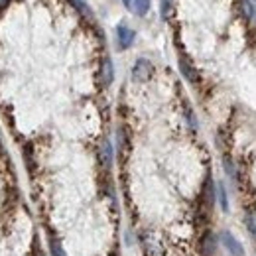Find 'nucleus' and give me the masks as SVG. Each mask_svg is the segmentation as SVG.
I'll list each match as a JSON object with an SVG mask.
<instances>
[{"label": "nucleus", "mask_w": 256, "mask_h": 256, "mask_svg": "<svg viewBox=\"0 0 256 256\" xmlns=\"http://www.w3.org/2000/svg\"><path fill=\"white\" fill-rule=\"evenodd\" d=\"M98 158H100L104 168H110V164H112V148H110V142H108V140H104V142L100 144Z\"/></svg>", "instance_id": "7"}, {"label": "nucleus", "mask_w": 256, "mask_h": 256, "mask_svg": "<svg viewBox=\"0 0 256 256\" xmlns=\"http://www.w3.org/2000/svg\"><path fill=\"white\" fill-rule=\"evenodd\" d=\"M180 71H182V75L190 81V83H199V75H197V71L193 69V65L186 60V58H180Z\"/></svg>", "instance_id": "5"}, {"label": "nucleus", "mask_w": 256, "mask_h": 256, "mask_svg": "<svg viewBox=\"0 0 256 256\" xmlns=\"http://www.w3.org/2000/svg\"><path fill=\"white\" fill-rule=\"evenodd\" d=\"M132 10L138 16H146L150 10V0H132Z\"/></svg>", "instance_id": "9"}, {"label": "nucleus", "mask_w": 256, "mask_h": 256, "mask_svg": "<svg viewBox=\"0 0 256 256\" xmlns=\"http://www.w3.org/2000/svg\"><path fill=\"white\" fill-rule=\"evenodd\" d=\"M71 4L83 14V16H91V10H89V6H87V2L85 0H71Z\"/></svg>", "instance_id": "10"}, {"label": "nucleus", "mask_w": 256, "mask_h": 256, "mask_svg": "<svg viewBox=\"0 0 256 256\" xmlns=\"http://www.w3.org/2000/svg\"><path fill=\"white\" fill-rule=\"evenodd\" d=\"M246 226H248L250 234L256 238V213H248L246 215Z\"/></svg>", "instance_id": "13"}, {"label": "nucleus", "mask_w": 256, "mask_h": 256, "mask_svg": "<svg viewBox=\"0 0 256 256\" xmlns=\"http://www.w3.org/2000/svg\"><path fill=\"white\" fill-rule=\"evenodd\" d=\"M219 203H221L223 211H226V209H228V205H226V193H224L223 186H219Z\"/></svg>", "instance_id": "14"}, {"label": "nucleus", "mask_w": 256, "mask_h": 256, "mask_svg": "<svg viewBox=\"0 0 256 256\" xmlns=\"http://www.w3.org/2000/svg\"><path fill=\"white\" fill-rule=\"evenodd\" d=\"M203 201H205L207 207H211L215 203V186H213L211 178H207V182L203 186Z\"/></svg>", "instance_id": "8"}, {"label": "nucleus", "mask_w": 256, "mask_h": 256, "mask_svg": "<svg viewBox=\"0 0 256 256\" xmlns=\"http://www.w3.org/2000/svg\"><path fill=\"white\" fill-rule=\"evenodd\" d=\"M224 170H226V174H228V176H232V178H236V172H234V166H232V160H228V158H224Z\"/></svg>", "instance_id": "15"}, {"label": "nucleus", "mask_w": 256, "mask_h": 256, "mask_svg": "<svg viewBox=\"0 0 256 256\" xmlns=\"http://www.w3.org/2000/svg\"><path fill=\"white\" fill-rule=\"evenodd\" d=\"M217 252V236L213 232H205L201 238V254L203 256H215Z\"/></svg>", "instance_id": "3"}, {"label": "nucleus", "mask_w": 256, "mask_h": 256, "mask_svg": "<svg viewBox=\"0 0 256 256\" xmlns=\"http://www.w3.org/2000/svg\"><path fill=\"white\" fill-rule=\"evenodd\" d=\"M221 242H223V246L226 248V252L230 256H244V248H242L240 240H238L232 232L223 230V232H221Z\"/></svg>", "instance_id": "1"}, {"label": "nucleus", "mask_w": 256, "mask_h": 256, "mask_svg": "<svg viewBox=\"0 0 256 256\" xmlns=\"http://www.w3.org/2000/svg\"><path fill=\"white\" fill-rule=\"evenodd\" d=\"M112 77H114V69H112V62L108 58H104L102 67H100V81L104 87H108L112 83Z\"/></svg>", "instance_id": "6"}, {"label": "nucleus", "mask_w": 256, "mask_h": 256, "mask_svg": "<svg viewBox=\"0 0 256 256\" xmlns=\"http://www.w3.org/2000/svg\"><path fill=\"white\" fill-rule=\"evenodd\" d=\"M172 4H174V0H162L160 14H162V18H164V20H168V18H170V14H172Z\"/></svg>", "instance_id": "12"}, {"label": "nucleus", "mask_w": 256, "mask_h": 256, "mask_svg": "<svg viewBox=\"0 0 256 256\" xmlns=\"http://www.w3.org/2000/svg\"><path fill=\"white\" fill-rule=\"evenodd\" d=\"M152 71H154V67L148 60H138L132 67V79L144 83V81H148L152 77Z\"/></svg>", "instance_id": "2"}, {"label": "nucleus", "mask_w": 256, "mask_h": 256, "mask_svg": "<svg viewBox=\"0 0 256 256\" xmlns=\"http://www.w3.org/2000/svg\"><path fill=\"white\" fill-rule=\"evenodd\" d=\"M116 38H118V48L120 50H128L132 46V42H134V32L130 28H126L124 24H120L116 28Z\"/></svg>", "instance_id": "4"}, {"label": "nucleus", "mask_w": 256, "mask_h": 256, "mask_svg": "<svg viewBox=\"0 0 256 256\" xmlns=\"http://www.w3.org/2000/svg\"><path fill=\"white\" fill-rule=\"evenodd\" d=\"M50 250H52V256H65L64 248H62V244L52 236L50 238Z\"/></svg>", "instance_id": "11"}]
</instances>
